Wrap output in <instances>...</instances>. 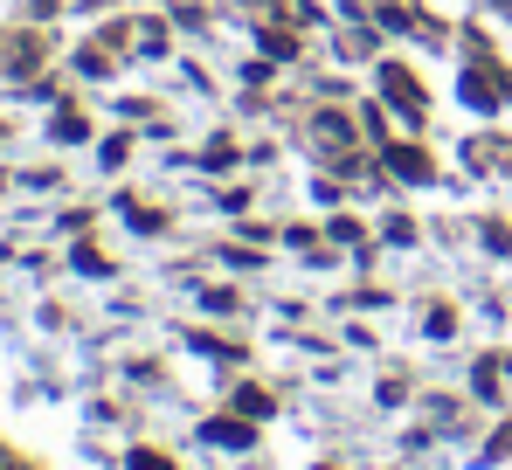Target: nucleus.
Wrapping results in <instances>:
<instances>
[{"label":"nucleus","mask_w":512,"mask_h":470,"mask_svg":"<svg viewBox=\"0 0 512 470\" xmlns=\"http://www.w3.org/2000/svg\"><path fill=\"white\" fill-rule=\"evenodd\" d=\"M381 97H388L402 118H423V90L409 83V70H381Z\"/></svg>","instance_id":"f257e3e1"},{"label":"nucleus","mask_w":512,"mask_h":470,"mask_svg":"<svg viewBox=\"0 0 512 470\" xmlns=\"http://www.w3.org/2000/svg\"><path fill=\"white\" fill-rule=\"evenodd\" d=\"M388 166L402 180H429V153H416V146H388Z\"/></svg>","instance_id":"f03ea898"},{"label":"nucleus","mask_w":512,"mask_h":470,"mask_svg":"<svg viewBox=\"0 0 512 470\" xmlns=\"http://www.w3.org/2000/svg\"><path fill=\"white\" fill-rule=\"evenodd\" d=\"M208 443H250L243 422H208Z\"/></svg>","instance_id":"7ed1b4c3"},{"label":"nucleus","mask_w":512,"mask_h":470,"mask_svg":"<svg viewBox=\"0 0 512 470\" xmlns=\"http://www.w3.org/2000/svg\"><path fill=\"white\" fill-rule=\"evenodd\" d=\"M7 70H35V42H7Z\"/></svg>","instance_id":"20e7f679"},{"label":"nucleus","mask_w":512,"mask_h":470,"mask_svg":"<svg viewBox=\"0 0 512 470\" xmlns=\"http://www.w3.org/2000/svg\"><path fill=\"white\" fill-rule=\"evenodd\" d=\"M56 139H63V146H77V139H84V118H77V111H63V118H56Z\"/></svg>","instance_id":"39448f33"},{"label":"nucleus","mask_w":512,"mask_h":470,"mask_svg":"<svg viewBox=\"0 0 512 470\" xmlns=\"http://www.w3.org/2000/svg\"><path fill=\"white\" fill-rule=\"evenodd\" d=\"M132 470H167V464L160 457H132Z\"/></svg>","instance_id":"423d86ee"}]
</instances>
